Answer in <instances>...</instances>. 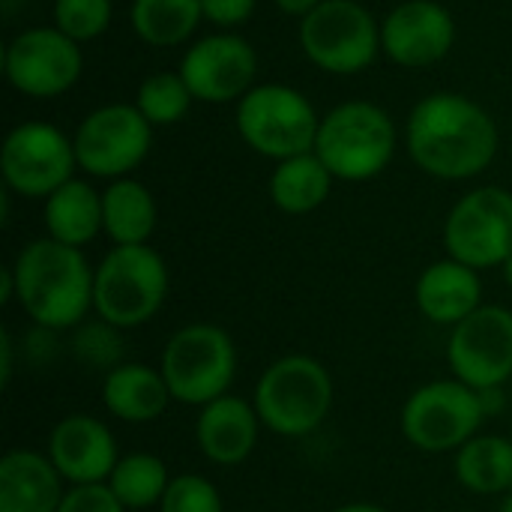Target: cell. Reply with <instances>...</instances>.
<instances>
[{"mask_svg":"<svg viewBox=\"0 0 512 512\" xmlns=\"http://www.w3.org/2000/svg\"><path fill=\"white\" fill-rule=\"evenodd\" d=\"M408 153L414 165L438 180H471L498 153L492 114L453 90L420 99L408 117Z\"/></svg>","mask_w":512,"mask_h":512,"instance_id":"6da1fadb","label":"cell"},{"mask_svg":"<svg viewBox=\"0 0 512 512\" xmlns=\"http://www.w3.org/2000/svg\"><path fill=\"white\" fill-rule=\"evenodd\" d=\"M12 276L18 306L42 330L78 327L93 309L96 270L75 246L39 237L15 255Z\"/></svg>","mask_w":512,"mask_h":512,"instance_id":"7a4b0ae2","label":"cell"},{"mask_svg":"<svg viewBox=\"0 0 512 512\" xmlns=\"http://www.w3.org/2000/svg\"><path fill=\"white\" fill-rule=\"evenodd\" d=\"M252 405L264 429L282 438H306L324 426L333 408V378L315 357L288 354L264 369Z\"/></svg>","mask_w":512,"mask_h":512,"instance_id":"3957f363","label":"cell"},{"mask_svg":"<svg viewBox=\"0 0 512 512\" xmlns=\"http://www.w3.org/2000/svg\"><path fill=\"white\" fill-rule=\"evenodd\" d=\"M396 153L393 117L363 99L342 102L321 117L315 156L330 168L336 180L363 183L378 177Z\"/></svg>","mask_w":512,"mask_h":512,"instance_id":"277c9868","label":"cell"},{"mask_svg":"<svg viewBox=\"0 0 512 512\" xmlns=\"http://www.w3.org/2000/svg\"><path fill=\"white\" fill-rule=\"evenodd\" d=\"M168 285V264L153 246H114L96 267L93 309L111 327L135 330L159 315Z\"/></svg>","mask_w":512,"mask_h":512,"instance_id":"5b68a950","label":"cell"},{"mask_svg":"<svg viewBox=\"0 0 512 512\" xmlns=\"http://www.w3.org/2000/svg\"><path fill=\"white\" fill-rule=\"evenodd\" d=\"M159 372L174 402L204 408L228 396L237 378L234 339L207 321L186 324L165 342Z\"/></svg>","mask_w":512,"mask_h":512,"instance_id":"8992f818","label":"cell"},{"mask_svg":"<svg viewBox=\"0 0 512 512\" xmlns=\"http://www.w3.org/2000/svg\"><path fill=\"white\" fill-rule=\"evenodd\" d=\"M321 117L315 105L288 84H255L237 102L240 138L267 159H291L315 150Z\"/></svg>","mask_w":512,"mask_h":512,"instance_id":"52a82bcc","label":"cell"},{"mask_svg":"<svg viewBox=\"0 0 512 512\" xmlns=\"http://www.w3.org/2000/svg\"><path fill=\"white\" fill-rule=\"evenodd\" d=\"M486 405L477 390L462 381H429L402 405V435L423 453H456L480 435Z\"/></svg>","mask_w":512,"mask_h":512,"instance_id":"ba28073f","label":"cell"},{"mask_svg":"<svg viewBox=\"0 0 512 512\" xmlns=\"http://www.w3.org/2000/svg\"><path fill=\"white\" fill-rule=\"evenodd\" d=\"M300 48L330 75H357L381 51V24L357 0H324L300 18Z\"/></svg>","mask_w":512,"mask_h":512,"instance_id":"9c48e42d","label":"cell"},{"mask_svg":"<svg viewBox=\"0 0 512 512\" xmlns=\"http://www.w3.org/2000/svg\"><path fill=\"white\" fill-rule=\"evenodd\" d=\"M447 258L474 270L504 267L512 255V192L480 186L456 201L444 222Z\"/></svg>","mask_w":512,"mask_h":512,"instance_id":"30bf717a","label":"cell"},{"mask_svg":"<svg viewBox=\"0 0 512 512\" xmlns=\"http://www.w3.org/2000/svg\"><path fill=\"white\" fill-rule=\"evenodd\" d=\"M75 159L90 177H129L150 153L153 126L135 105H102L75 129Z\"/></svg>","mask_w":512,"mask_h":512,"instance_id":"8fae6325","label":"cell"},{"mask_svg":"<svg viewBox=\"0 0 512 512\" xmlns=\"http://www.w3.org/2000/svg\"><path fill=\"white\" fill-rule=\"evenodd\" d=\"M78 168L75 144L51 123H18L0 147V174L6 189L24 198H48L72 180Z\"/></svg>","mask_w":512,"mask_h":512,"instance_id":"7c38bea8","label":"cell"},{"mask_svg":"<svg viewBox=\"0 0 512 512\" xmlns=\"http://www.w3.org/2000/svg\"><path fill=\"white\" fill-rule=\"evenodd\" d=\"M447 363L471 390H501L512 378V309L480 306L456 324L447 339Z\"/></svg>","mask_w":512,"mask_h":512,"instance_id":"4fadbf2b","label":"cell"},{"mask_svg":"<svg viewBox=\"0 0 512 512\" xmlns=\"http://www.w3.org/2000/svg\"><path fill=\"white\" fill-rule=\"evenodd\" d=\"M3 69L9 84L30 99H54L66 93L84 69L75 39L57 27H30L6 45Z\"/></svg>","mask_w":512,"mask_h":512,"instance_id":"5bb4252c","label":"cell"},{"mask_svg":"<svg viewBox=\"0 0 512 512\" xmlns=\"http://www.w3.org/2000/svg\"><path fill=\"white\" fill-rule=\"evenodd\" d=\"M177 72L198 102H240L255 87L252 81L258 72V54L237 33H213L186 48Z\"/></svg>","mask_w":512,"mask_h":512,"instance_id":"9a60e30c","label":"cell"},{"mask_svg":"<svg viewBox=\"0 0 512 512\" xmlns=\"http://www.w3.org/2000/svg\"><path fill=\"white\" fill-rule=\"evenodd\" d=\"M453 45L456 21L435 0H405L381 24V51L405 69H426L444 60Z\"/></svg>","mask_w":512,"mask_h":512,"instance_id":"2e32d148","label":"cell"},{"mask_svg":"<svg viewBox=\"0 0 512 512\" xmlns=\"http://www.w3.org/2000/svg\"><path fill=\"white\" fill-rule=\"evenodd\" d=\"M48 459L69 486L108 483L120 462L111 429L90 414L63 417L48 438Z\"/></svg>","mask_w":512,"mask_h":512,"instance_id":"e0dca14e","label":"cell"},{"mask_svg":"<svg viewBox=\"0 0 512 512\" xmlns=\"http://www.w3.org/2000/svg\"><path fill=\"white\" fill-rule=\"evenodd\" d=\"M261 435V420L252 402L240 396H222L201 408L195 420V441L204 459L222 468L243 465Z\"/></svg>","mask_w":512,"mask_h":512,"instance_id":"ac0fdd59","label":"cell"},{"mask_svg":"<svg viewBox=\"0 0 512 512\" xmlns=\"http://www.w3.org/2000/svg\"><path fill=\"white\" fill-rule=\"evenodd\" d=\"M414 297L426 321L438 327H456L483 306L480 270L453 258L435 261L420 273Z\"/></svg>","mask_w":512,"mask_h":512,"instance_id":"d6986e66","label":"cell"},{"mask_svg":"<svg viewBox=\"0 0 512 512\" xmlns=\"http://www.w3.org/2000/svg\"><path fill=\"white\" fill-rule=\"evenodd\" d=\"M63 483L48 456L9 450L0 459V512H57L66 495Z\"/></svg>","mask_w":512,"mask_h":512,"instance_id":"ffe728a7","label":"cell"},{"mask_svg":"<svg viewBox=\"0 0 512 512\" xmlns=\"http://www.w3.org/2000/svg\"><path fill=\"white\" fill-rule=\"evenodd\" d=\"M171 402V390L159 369L144 363H120L105 372L102 381V405L120 423H153L165 414Z\"/></svg>","mask_w":512,"mask_h":512,"instance_id":"44dd1931","label":"cell"},{"mask_svg":"<svg viewBox=\"0 0 512 512\" xmlns=\"http://www.w3.org/2000/svg\"><path fill=\"white\" fill-rule=\"evenodd\" d=\"M42 222L48 231L45 237L81 249L102 231V192H96L87 180L72 177L45 198Z\"/></svg>","mask_w":512,"mask_h":512,"instance_id":"7402d4cb","label":"cell"},{"mask_svg":"<svg viewBox=\"0 0 512 512\" xmlns=\"http://www.w3.org/2000/svg\"><path fill=\"white\" fill-rule=\"evenodd\" d=\"M156 228V201L132 177L111 180L102 192V231L114 246H141Z\"/></svg>","mask_w":512,"mask_h":512,"instance_id":"603a6c76","label":"cell"},{"mask_svg":"<svg viewBox=\"0 0 512 512\" xmlns=\"http://www.w3.org/2000/svg\"><path fill=\"white\" fill-rule=\"evenodd\" d=\"M330 168L315 156V150L276 162L270 174V198L288 216H306L318 210L333 189Z\"/></svg>","mask_w":512,"mask_h":512,"instance_id":"cb8c5ba5","label":"cell"},{"mask_svg":"<svg viewBox=\"0 0 512 512\" xmlns=\"http://www.w3.org/2000/svg\"><path fill=\"white\" fill-rule=\"evenodd\" d=\"M456 480L471 495H507L512 486V441L477 435L456 450Z\"/></svg>","mask_w":512,"mask_h":512,"instance_id":"d4e9b609","label":"cell"},{"mask_svg":"<svg viewBox=\"0 0 512 512\" xmlns=\"http://www.w3.org/2000/svg\"><path fill=\"white\" fill-rule=\"evenodd\" d=\"M129 21L138 39L153 48L186 42L204 21L201 0H132Z\"/></svg>","mask_w":512,"mask_h":512,"instance_id":"484cf974","label":"cell"},{"mask_svg":"<svg viewBox=\"0 0 512 512\" xmlns=\"http://www.w3.org/2000/svg\"><path fill=\"white\" fill-rule=\"evenodd\" d=\"M171 480L174 477L168 474V465L159 456L129 453V456H120V462L114 465L108 477V489L126 510H147V507L162 504Z\"/></svg>","mask_w":512,"mask_h":512,"instance_id":"4316f807","label":"cell"},{"mask_svg":"<svg viewBox=\"0 0 512 512\" xmlns=\"http://www.w3.org/2000/svg\"><path fill=\"white\" fill-rule=\"evenodd\" d=\"M192 102L195 96L180 72H156L144 78L135 96V108L150 120V126L180 123Z\"/></svg>","mask_w":512,"mask_h":512,"instance_id":"83f0119b","label":"cell"},{"mask_svg":"<svg viewBox=\"0 0 512 512\" xmlns=\"http://www.w3.org/2000/svg\"><path fill=\"white\" fill-rule=\"evenodd\" d=\"M111 0H54V27L75 42H90L102 36L111 24Z\"/></svg>","mask_w":512,"mask_h":512,"instance_id":"f1b7e54d","label":"cell"},{"mask_svg":"<svg viewBox=\"0 0 512 512\" xmlns=\"http://www.w3.org/2000/svg\"><path fill=\"white\" fill-rule=\"evenodd\" d=\"M117 333L120 330L102 318L96 324H78L75 339H72V351L84 366L111 372L114 366H120V357H123V342Z\"/></svg>","mask_w":512,"mask_h":512,"instance_id":"f546056e","label":"cell"},{"mask_svg":"<svg viewBox=\"0 0 512 512\" xmlns=\"http://www.w3.org/2000/svg\"><path fill=\"white\" fill-rule=\"evenodd\" d=\"M159 512H225V504L207 477L177 474L159 504Z\"/></svg>","mask_w":512,"mask_h":512,"instance_id":"4dcf8cb0","label":"cell"},{"mask_svg":"<svg viewBox=\"0 0 512 512\" xmlns=\"http://www.w3.org/2000/svg\"><path fill=\"white\" fill-rule=\"evenodd\" d=\"M57 512H126V507L114 498L108 483H90L66 489Z\"/></svg>","mask_w":512,"mask_h":512,"instance_id":"1f68e13d","label":"cell"},{"mask_svg":"<svg viewBox=\"0 0 512 512\" xmlns=\"http://www.w3.org/2000/svg\"><path fill=\"white\" fill-rule=\"evenodd\" d=\"M255 3L258 0H201V9H204L207 21H213L216 27H222L228 33L252 18Z\"/></svg>","mask_w":512,"mask_h":512,"instance_id":"d6a6232c","label":"cell"},{"mask_svg":"<svg viewBox=\"0 0 512 512\" xmlns=\"http://www.w3.org/2000/svg\"><path fill=\"white\" fill-rule=\"evenodd\" d=\"M12 381V336L3 327L0 330V387H9Z\"/></svg>","mask_w":512,"mask_h":512,"instance_id":"836d02e7","label":"cell"},{"mask_svg":"<svg viewBox=\"0 0 512 512\" xmlns=\"http://www.w3.org/2000/svg\"><path fill=\"white\" fill-rule=\"evenodd\" d=\"M324 0H276V6L282 9V12H288V15H297V18H303V15H309L315 6H321Z\"/></svg>","mask_w":512,"mask_h":512,"instance_id":"e575fe53","label":"cell"},{"mask_svg":"<svg viewBox=\"0 0 512 512\" xmlns=\"http://www.w3.org/2000/svg\"><path fill=\"white\" fill-rule=\"evenodd\" d=\"M9 300H15V276H12V267H3L0 270V303L6 306Z\"/></svg>","mask_w":512,"mask_h":512,"instance_id":"d590c367","label":"cell"},{"mask_svg":"<svg viewBox=\"0 0 512 512\" xmlns=\"http://www.w3.org/2000/svg\"><path fill=\"white\" fill-rule=\"evenodd\" d=\"M333 512H390V510H384V507H378V504H363V501H357V504L336 507Z\"/></svg>","mask_w":512,"mask_h":512,"instance_id":"8d00e7d4","label":"cell"},{"mask_svg":"<svg viewBox=\"0 0 512 512\" xmlns=\"http://www.w3.org/2000/svg\"><path fill=\"white\" fill-rule=\"evenodd\" d=\"M501 270H504V282L512 288V255L504 261V267H501Z\"/></svg>","mask_w":512,"mask_h":512,"instance_id":"74e56055","label":"cell"},{"mask_svg":"<svg viewBox=\"0 0 512 512\" xmlns=\"http://www.w3.org/2000/svg\"><path fill=\"white\" fill-rule=\"evenodd\" d=\"M498 512H512V486H510V492L504 495V504H501V510Z\"/></svg>","mask_w":512,"mask_h":512,"instance_id":"f35d334b","label":"cell"},{"mask_svg":"<svg viewBox=\"0 0 512 512\" xmlns=\"http://www.w3.org/2000/svg\"><path fill=\"white\" fill-rule=\"evenodd\" d=\"M465 512H477V510H465Z\"/></svg>","mask_w":512,"mask_h":512,"instance_id":"ab89813d","label":"cell"},{"mask_svg":"<svg viewBox=\"0 0 512 512\" xmlns=\"http://www.w3.org/2000/svg\"><path fill=\"white\" fill-rule=\"evenodd\" d=\"M510 441H512V429H510Z\"/></svg>","mask_w":512,"mask_h":512,"instance_id":"60d3db41","label":"cell"}]
</instances>
